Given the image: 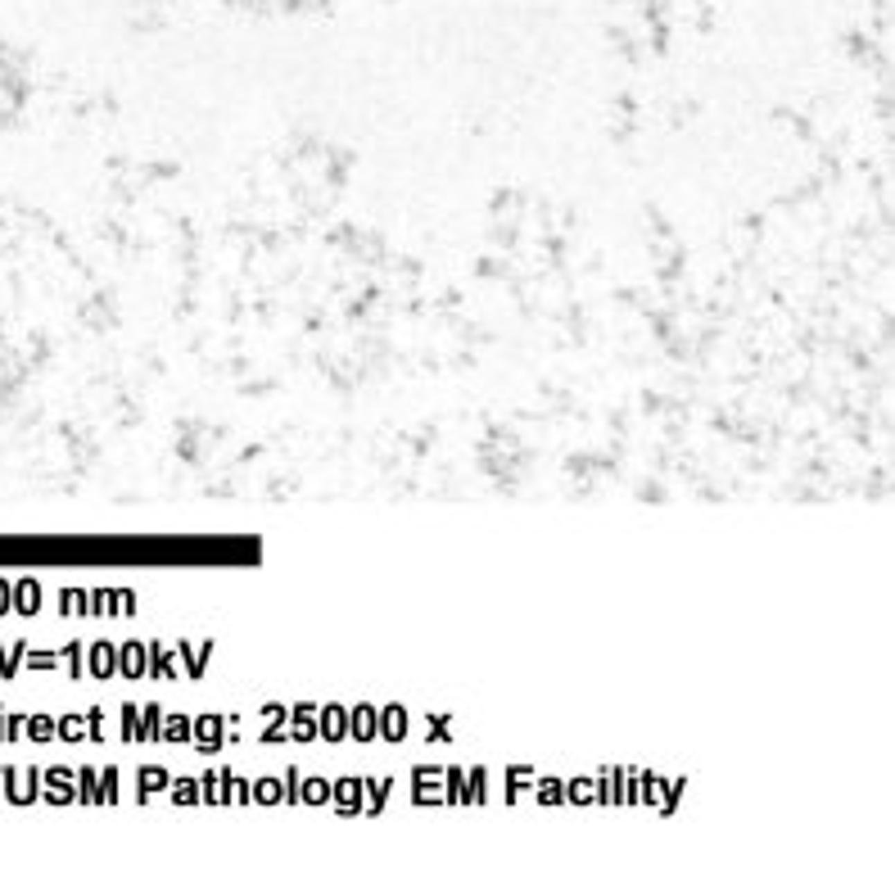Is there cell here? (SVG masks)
I'll use <instances>...</instances> for the list:
<instances>
[{"mask_svg":"<svg viewBox=\"0 0 895 882\" xmlns=\"http://www.w3.org/2000/svg\"><path fill=\"white\" fill-rule=\"evenodd\" d=\"M195 742H200V751H218L222 747V719L218 715H204V719H195Z\"/></svg>","mask_w":895,"mask_h":882,"instance_id":"6da1fadb","label":"cell"},{"mask_svg":"<svg viewBox=\"0 0 895 882\" xmlns=\"http://www.w3.org/2000/svg\"><path fill=\"white\" fill-rule=\"evenodd\" d=\"M317 729H321L330 742H339L344 733H348V710H344V706H326V710H321V724H317Z\"/></svg>","mask_w":895,"mask_h":882,"instance_id":"7a4b0ae2","label":"cell"},{"mask_svg":"<svg viewBox=\"0 0 895 882\" xmlns=\"http://www.w3.org/2000/svg\"><path fill=\"white\" fill-rule=\"evenodd\" d=\"M118 665H123V674H145V647L141 643H127L123 656H118Z\"/></svg>","mask_w":895,"mask_h":882,"instance_id":"3957f363","label":"cell"},{"mask_svg":"<svg viewBox=\"0 0 895 882\" xmlns=\"http://www.w3.org/2000/svg\"><path fill=\"white\" fill-rule=\"evenodd\" d=\"M348 729L357 733V738H371L375 733V719H371V706H357V710H348Z\"/></svg>","mask_w":895,"mask_h":882,"instance_id":"277c9868","label":"cell"},{"mask_svg":"<svg viewBox=\"0 0 895 882\" xmlns=\"http://www.w3.org/2000/svg\"><path fill=\"white\" fill-rule=\"evenodd\" d=\"M402 729H407V715H402L398 706H389V710H384V719H380V733H384V738H402Z\"/></svg>","mask_w":895,"mask_h":882,"instance_id":"5b68a950","label":"cell"},{"mask_svg":"<svg viewBox=\"0 0 895 882\" xmlns=\"http://www.w3.org/2000/svg\"><path fill=\"white\" fill-rule=\"evenodd\" d=\"M312 733H317L312 706H299V710H294V738H299V742H308V738H312Z\"/></svg>","mask_w":895,"mask_h":882,"instance_id":"8992f818","label":"cell"},{"mask_svg":"<svg viewBox=\"0 0 895 882\" xmlns=\"http://www.w3.org/2000/svg\"><path fill=\"white\" fill-rule=\"evenodd\" d=\"M357 796H362V783H357V778H344L339 783V810H357Z\"/></svg>","mask_w":895,"mask_h":882,"instance_id":"52a82bcc","label":"cell"},{"mask_svg":"<svg viewBox=\"0 0 895 882\" xmlns=\"http://www.w3.org/2000/svg\"><path fill=\"white\" fill-rule=\"evenodd\" d=\"M91 670L105 679V674H114V652L109 647H91Z\"/></svg>","mask_w":895,"mask_h":882,"instance_id":"ba28073f","label":"cell"},{"mask_svg":"<svg viewBox=\"0 0 895 882\" xmlns=\"http://www.w3.org/2000/svg\"><path fill=\"white\" fill-rule=\"evenodd\" d=\"M159 787H168V774L163 769H141V792H159Z\"/></svg>","mask_w":895,"mask_h":882,"instance_id":"9c48e42d","label":"cell"},{"mask_svg":"<svg viewBox=\"0 0 895 882\" xmlns=\"http://www.w3.org/2000/svg\"><path fill=\"white\" fill-rule=\"evenodd\" d=\"M326 796H330V787H326L321 778H308L303 783V801H326Z\"/></svg>","mask_w":895,"mask_h":882,"instance_id":"30bf717a","label":"cell"},{"mask_svg":"<svg viewBox=\"0 0 895 882\" xmlns=\"http://www.w3.org/2000/svg\"><path fill=\"white\" fill-rule=\"evenodd\" d=\"M168 738L186 742V738H190V719H181V715H177V719H168Z\"/></svg>","mask_w":895,"mask_h":882,"instance_id":"8fae6325","label":"cell"},{"mask_svg":"<svg viewBox=\"0 0 895 882\" xmlns=\"http://www.w3.org/2000/svg\"><path fill=\"white\" fill-rule=\"evenodd\" d=\"M281 796H285V787H281L276 778H267V783L258 787V801H281Z\"/></svg>","mask_w":895,"mask_h":882,"instance_id":"7c38bea8","label":"cell"},{"mask_svg":"<svg viewBox=\"0 0 895 882\" xmlns=\"http://www.w3.org/2000/svg\"><path fill=\"white\" fill-rule=\"evenodd\" d=\"M141 738H159V706H145V729Z\"/></svg>","mask_w":895,"mask_h":882,"instance_id":"4fadbf2b","label":"cell"},{"mask_svg":"<svg viewBox=\"0 0 895 882\" xmlns=\"http://www.w3.org/2000/svg\"><path fill=\"white\" fill-rule=\"evenodd\" d=\"M123 733H127V738H141V719H136V706H127V710H123Z\"/></svg>","mask_w":895,"mask_h":882,"instance_id":"5bb4252c","label":"cell"},{"mask_svg":"<svg viewBox=\"0 0 895 882\" xmlns=\"http://www.w3.org/2000/svg\"><path fill=\"white\" fill-rule=\"evenodd\" d=\"M19 606H23V611H32V606H37V584H23V588H19Z\"/></svg>","mask_w":895,"mask_h":882,"instance_id":"9a60e30c","label":"cell"},{"mask_svg":"<svg viewBox=\"0 0 895 882\" xmlns=\"http://www.w3.org/2000/svg\"><path fill=\"white\" fill-rule=\"evenodd\" d=\"M177 801H181V806H190V801H195V787H190V783L177 787Z\"/></svg>","mask_w":895,"mask_h":882,"instance_id":"2e32d148","label":"cell"}]
</instances>
